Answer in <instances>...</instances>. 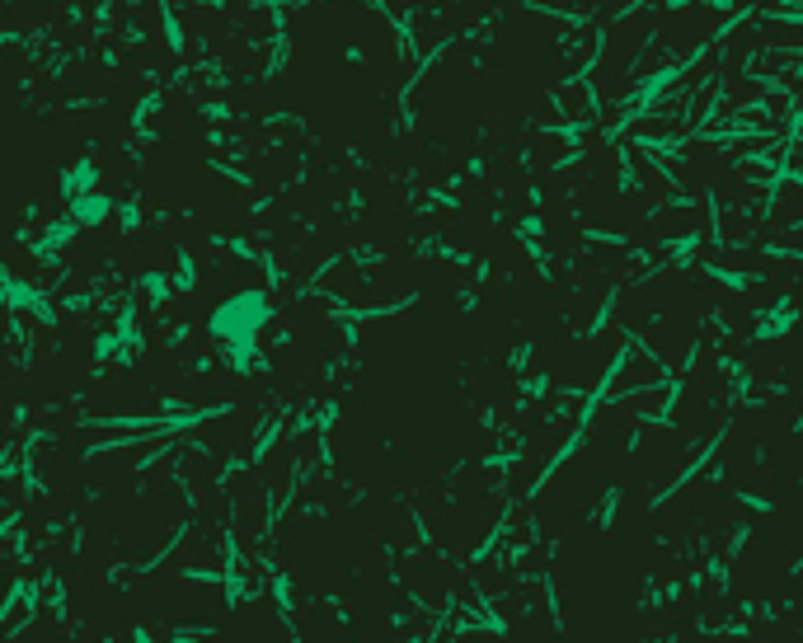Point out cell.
Masks as SVG:
<instances>
[{"label": "cell", "mask_w": 803, "mask_h": 643, "mask_svg": "<svg viewBox=\"0 0 803 643\" xmlns=\"http://www.w3.org/2000/svg\"><path fill=\"white\" fill-rule=\"evenodd\" d=\"M775 226H803V179L789 174L785 184L775 188V212H771Z\"/></svg>", "instance_id": "1"}, {"label": "cell", "mask_w": 803, "mask_h": 643, "mask_svg": "<svg viewBox=\"0 0 803 643\" xmlns=\"http://www.w3.org/2000/svg\"><path fill=\"white\" fill-rule=\"evenodd\" d=\"M559 99H564V118H587V113H592L587 85H564V90H559Z\"/></svg>", "instance_id": "2"}, {"label": "cell", "mask_w": 803, "mask_h": 643, "mask_svg": "<svg viewBox=\"0 0 803 643\" xmlns=\"http://www.w3.org/2000/svg\"><path fill=\"white\" fill-rule=\"evenodd\" d=\"M785 169L794 174V179H803V141H794L789 146V155H785Z\"/></svg>", "instance_id": "3"}]
</instances>
